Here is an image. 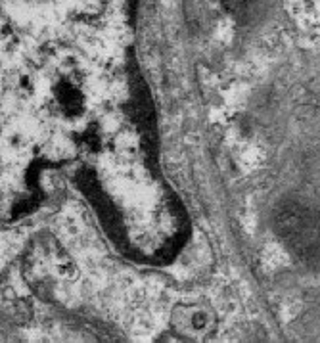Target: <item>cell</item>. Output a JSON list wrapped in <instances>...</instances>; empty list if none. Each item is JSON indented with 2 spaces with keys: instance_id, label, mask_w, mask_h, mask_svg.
Masks as SVG:
<instances>
[{
  "instance_id": "1",
  "label": "cell",
  "mask_w": 320,
  "mask_h": 343,
  "mask_svg": "<svg viewBox=\"0 0 320 343\" xmlns=\"http://www.w3.org/2000/svg\"><path fill=\"white\" fill-rule=\"evenodd\" d=\"M171 326L180 337L190 341H204L217 332V315L204 303H184L175 307Z\"/></svg>"
}]
</instances>
